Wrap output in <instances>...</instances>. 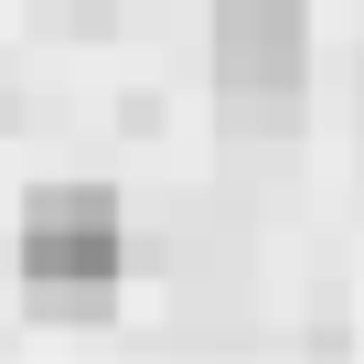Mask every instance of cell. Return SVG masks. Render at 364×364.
Instances as JSON below:
<instances>
[{"label": "cell", "mask_w": 364, "mask_h": 364, "mask_svg": "<svg viewBox=\"0 0 364 364\" xmlns=\"http://www.w3.org/2000/svg\"><path fill=\"white\" fill-rule=\"evenodd\" d=\"M300 75H311L300 0H225L215 11V86L225 97H289Z\"/></svg>", "instance_id": "2"}, {"label": "cell", "mask_w": 364, "mask_h": 364, "mask_svg": "<svg viewBox=\"0 0 364 364\" xmlns=\"http://www.w3.org/2000/svg\"><path fill=\"white\" fill-rule=\"evenodd\" d=\"M22 279L97 300L118 279V204L107 193H33L22 204Z\"/></svg>", "instance_id": "1"}]
</instances>
